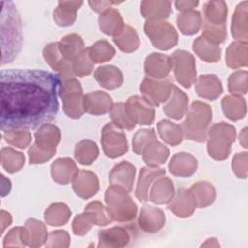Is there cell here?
Instances as JSON below:
<instances>
[{
  "label": "cell",
  "mask_w": 248,
  "mask_h": 248,
  "mask_svg": "<svg viewBox=\"0 0 248 248\" xmlns=\"http://www.w3.org/2000/svg\"><path fill=\"white\" fill-rule=\"evenodd\" d=\"M60 84L58 75L45 70L1 71V130L35 129L52 121L59 108Z\"/></svg>",
  "instance_id": "6da1fadb"
},
{
  "label": "cell",
  "mask_w": 248,
  "mask_h": 248,
  "mask_svg": "<svg viewBox=\"0 0 248 248\" xmlns=\"http://www.w3.org/2000/svg\"><path fill=\"white\" fill-rule=\"evenodd\" d=\"M2 64L11 62L19 53L22 45L21 20L16 5L1 1Z\"/></svg>",
  "instance_id": "7a4b0ae2"
},
{
  "label": "cell",
  "mask_w": 248,
  "mask_h": 248,
  "mask_svg": "<svg viewBox=\"0 0 248 248\" xmlns=\"http://www.w3.org/2000/svg\"><path fill=\"white\" fill-rule=\"evenodd\" d=\"M210 107L200 102L193 103L190 113L183 122L186 137L193 140L202 141L204 140L206 126L210 121Z\"/></svg>",
  "instance_id": "3957f363"
},
{
  "label": "cell",
  "mask_w": 248,
  "mask_h": 248,
  "mask_svg": "<svg viewBox=\"0 0 248 248\" xmlns=\"http://www.w3.org/2000/svg\"><path fill=\"white\" fill-rule=\"evenodd\" d=\"M108 210L117 221H128L135 217L137 207L133 201L119 188H109L106 192Z\"/></svg>",
  "instance_id": "277c9868"
},
{
  "label": "cell",
  "mask_w": 248,
  "mask_h": 248,
  "mask_svg": "<svg viewBox=\"0 0 248 248\" xmlns=\"http://www.w3.org/2000/svg\"><path fill=\"white\" fill-rule=\"evenodd\" d=\"M145 33L152 44L160 49H169L177 42V34L172 25L164 21H147L144 25Z\"/></svg>",
  "instance_id": "5b68a950"
},
{
  "label": "cell",
  "mask_w": 248,
  "mask_h": 248,
  "mask_svg": "<svg viewBox=\"0 0 248 248\" xmlns=\"http://www.w3.org/2000/svg\"><path fill=\"white\" fill-rule=\"evenodd\" d=\"M59 91L66 114L72 118H79L82 114V109L80 107V83L78 80L72 78L66 82L61 83Z\"/></svg>",
  "instance_id": "8992f818"
},
{
  "label": "cell",
  "mask_w": 248,
  "mask_h": 248,
  "mask_svg": "<svg viewBox=\"0 0 248 248\" xmlns=\"http://www.w3.org/2000/svg\"><path fill=\"white\" fill-rule=\"evenodd\" d=\"M102 143L106 155L110 158L121 156L128 149L125 135L111 124H108L104 127Z\"/></svg>",
  "instance_id": "52a82bcc"
},
{
  "label": "cell",
  "mask_w": 248,
  "mask_h": 248,
  "mask_svg": "<svg viewBox=\"0 0 248 248\" xmlns=\"http://www.w3.org/2000/svg\"><path fill=\"white\" fill-rule=\"evenodd\" d=\"M175 62V77L176 79L184 86L190 87L195 80V59L186 51L177 50L173 53Z\"/></svg>",
  "instance_id": "ba28073f"
},
{
  "label": "cell",
  "mask_w": 248,
  "mask_h": 248,
  "mask_svg": "<svg viewBox=\"0 0 248 248\" xmlns=\"http://www.w3.org/2000/svg\"><path fill=\"white\" fill-rule=\"evenodd\" d=\"M127 108L130 118L135 119L140 125H149L154 118V109L141 98H130L127 102Z\"/></svg>",
  "instance_id": "9c48e42d"
},
{
  "label": "cell",
  "mask_w": 248,
  "mask_h": 248,
  "mask_svg": "<svg viewBox=\"0 0 248 248\" xmlns=\"http://www.w3.org/2000/svg\"><path fill=\"white\" fill-rule=\"evenodd\" d=\"M171 86L172 83L169 81L156 82L146 78L141 84V91L152 104L157 106L167 99Z\"/></svg>",
  "instance_id": "30bf717a"
},
{
  "label": "cell",
  "mask_w": 248,
  "mask_h": 248,
  "mask_svg": "<svg viewBox=\"0 0 248 248\" xmlns=\"http://www.w3.org/2000/svg\"><path fill=\"white\" fill-rule=\"evenodd\" d=\"M84 109L91 114H104L109 110L111 98L102 91L92 92L84 98Z\"/></svg>",
  "instance_id": "8fae6325"
},
{
  "label": "cell",
  "mask_w": 248,
  "mask_h": 248,
  "mask_svg": "<svg viewBox=\"0 0 248 248\" xmlns=\"http://www.w3.org/2000/svg\"><path fill=\"white\" fill-rule=\"evenodd\" d=\"M73 187L77 195L83 199H87L95 195L98 191V180L94 173L82 170L76 177Z\"/></svg>",
  "instance_id": "7c38bea8"
},
{
  "label": "cell",
  "mask_w": 248,
  "mask_h": 248,
  "mask_svg": "<svg viewBox=\"0 0 248 248\" xmlns=\"http://www.w3.org/2000/svg\"><path fill=\"white\" fill-rule=\"evenodd\" d=\"M169 167L174 175L190 176L196 170L197 161L188 153H179L175 154Z\"/></svg>",
  "instance_id": "4fadbf2b"
},
{
  "label": "cell",
  "mask_w": 248,
  "mask_h": 248,
  "mask_svg": "<svg viewBox=\"0 0 248 248\" xmlns=\"http://www.w3.org/2000/svg\"><path fill=\"white\" fill-rule=\"evenodd\" d=\"M164 213L160 209L144 206L142 207L139 224L144 231L156 232L164 226Z\"/></svg>",
  "instance_id": "5bb4252c"
},
{
  "label": "cell",
  "mask_w": 248,
  "mask_h": 248,
  "mask_svg": "<svg viewBox=\"0 0 248 248\" xmlns=\"http://www.w3.org/2000/svg\"><path fill=\"white\" fill-rule=\"evenodd\" d=\"M171 68V59L166 55L152 53L145 60V72L156 78H164Z\"/></svg>",
  "instance_id": "9a60e30c"
},
{
  "label": "cell",
  "mask_w": 248,
  "mask_h": 248,
  "mask_svg": "<svg viewBox=\"0 0 248 248\" xmlns=\"http://www.w3.org/2000/svg\"><path fill=\"white\" fill-rule=\"evenodd\" d=\"M35 137L37 140L36 144L38 146L49 150H55V146L59 142L60 133L57 127L44 124L39 127L38 131L35 133Z\"/></svg>",
  "instance_id": "2e32d148"
},
{
  "label": "cell",
  "mask_w": 248,
  "mask_h": 248,
  "mask_svg": "<svg viewBox=\"0 0 248 248\" xmlns=\"http://www.w3.org/2000/svg\"><path fill=\"white\" fill-rule=\"evenodd\" d=\"M135 175V167L128 162H121L113 168L110 172V183H117L123 186L127 191L132 189Z\"/></svg>",
  "instance_id": "e0dca14e"
},
{
  "label": "cell",
  "mask_w": 248,
  "mask_h": 248,
  "mask_svg": "<svg viewBox=\"0 0 248 248\" xmlns=\"http://www.w3.org/2000/svg\"><path fill=\"white\" fill-rule=\"evenodd\" d=\"M82 5V2L59 1L58 7L53 13V18L58 25L68 26L76 19V11Z\"/></svg>",
  "instance_id": "ac0fdd59"
},
{
  "label": "cell",
  "mask_w": 248,
  "mask_h": 248,
  "mask_svg": "<svg viewBox=\"0 0 248 248\" xmlns=\"http://www.w3.org/2000/svg\"><path fill=\"white\" fill-rule=\"evenodd\" d=\"M95 78L105 88L114 89L122 83V75L118 68L114 66H103L97 69Z\"/></svg>",
  "instance_id": "d6986e66"
},
{
  "label": "cell",
  "mask_w": 248,
  "mask_h": 248,
  "mask_svg": "<svg viewBox=\"0 0 248 248\" xmlns=\"http://www.w3.org/2000/svg\"><path fill=\"white\" fill-rule=\"evenodd\" d=\"M78 169L74 162L70 159H58L51 166V173L53 180L58 183L66 184L76 174Z\"/></svg>",
  "instance_id": "ffe728a7"
},
{
  "label": "cell",
  "mask_w": 248,
  "mask_h": 248,
  "mask_svg": "<svg viewBox=\"0 0 248 248\" xmlns=\"http://www.w3.org/2000/svg\"><path fill=\"white\" fill-rule=\"evenodd\" d=\"M196 89L199 96L213 100L220 95L221 84L215 76H201Z\"/></svg>",
  "instance_id": "44dd1931"
},
{
  "label": "cell",
  "mask_w": 248,
  "mask_h": 248,
  "mask_svg": "<svg viewBox=\"0 0 248 248\" xmlns=\"http://www.w3.org/2000/svg\"><path fill=\"white\" fill-rule=\"evenodd\" d=\"M171 2L169 1H143L141 14L145 18L167 17L171 13Z\"/></svg>",
  "instance_id": "7402d4cb"
},
{
  "label": "cell",
  "mask_w": 248,
  "mask_h": 248,
  "mask_svg": "<svg viewBox=\"0 0 248 248\" xmlns=\"http://www.w3.org/2000/svg\"><path fill=\"white\" fill-rule=\"evenodd\" d=\"M1 165L7 172H16L24 165V156L13 148L3 147L1 149Z\"/></svg>",
  "instance_id": "603a6c76"
},
{
  "label": "cell",
  "mask_w": 248,
  "mask_h": 248,
  "mask_svg": "<svg viewBox=\"0 0 248 248\" xmlns=\"http://www.w3.org/2000/svg\"><path fill=\"white\" fill-rule=\"evenodd\" d=\"M99 24L102 31L108 35H115L121 31L122 19L118 11L110 9L99 17Z\"/></svg>",
  "instance_id": "cb8c5ba5"
},
{
  "label": "cell",
  "mask_w": 248,
  "mask_h": 248,
  "mask_svg": "<svg viewBox=\"0 0 248 248\" xmlns=\"http://www.w3.org/2000/svg\"><path fill=\"white\" fill-rule=\"evenodd\" d=\"M177 24L183 34L192 35L198 32L202 18L197 11H186L177 16Z\"/></svg>",
  "instance_id": "d4e9b609"
},
{
  "label": "cell",
  "mask_w": 248,
  "mask_h": 248,
  "mask_svg": "<svg viewBox=\"0 0 248 248\" xmlns=\"http://www.w3.org/2000/svg\"><path fill=\"white\" fill-rule=\"evenodd\" d=\"M165 173V170L162 169H149V168H143L141 169L139 182H138V188L136 191V196L139 200L141 202H144L147 200V191L149 184L151 180L154 177L160 176Z\"/></svg>",
  "instance_id": "484cf974"
},
{
  "label": "cell",
  "mask_w": 248,
  "mask_h": 248,
  "mask_svg": "<svg viewBox=\"0 0 248 248\" xmlns=\"http://www.w3.org/2000/svg\"><path fill=\"white\" fill-rule=\"evenodd\" d=\"M206 23L208 24H223L226 20L227 6L222 1H210L205 3L203 7Z\"/></svg>",
  "instance_id": "4316f807"
},
{
  "label": "cell",
  "mask_w": 248,
  "mask_h": 248,
  "mask_svg": "<svg viewBox=\"0 0 248 248\" xmlns=\"http://www.w3.org/2000/svg\"><path fill=\"white\" fill-rule=\"evenodd\" d=\"M187 108V96L178 88H174V93L171 101L164 108L165 112L175 119L183 116Z\"/></svg>",
  "instance_id": "83f0119b"
},
{
  "label": "cell",
  "mask_w": 248,
  "mask_h": 248,
  "mask_svg": "<svg viewBox=\"0 0 248 248\" xmlns=\"http://www.w3.org/2000/svg\"><path fill=\"white\" fill-rule=\"evenodd\" d=\"M176 199L169 206L176 215L180 217H187L194 211V202L191 199L188 191L179 190Z\"/></svg>",
  "instance_id": "f1b7e54d"
},
{
  "label": "cell",
  "mask_w": 248,
  "mask_h": 248,
  "mask_svg": "<svg viewBox=\"0 0 248 248\" xmlns=\"http://www.w3.org/2000/svg\"><path fill=\"white\" fill-rule=\"evenodd\" d=\"M97 156L98 148L94 142L88 140H84L77 144L75 150V157L79 163L83 165H89L97 158Z\"/></svg>",
  "instance_id": "f546056e"
},
{
  "label": "cell",
  "mask_w": 248,
  "mask_h": 248,
  "mask_svg": "<svg viewBox=\"0 0 248 248\" xmlns=\"http://www.w3.org/2000/svg\"><path fill=\"white\" fill-rule=\"evenodd\" d=\"M173 195L172 182L168 178L158 180L151 191V201L156 203H164L170 200Z\"/></svg>",
  "instance_id": "4dcf8cb0"
},
{
  "label": "cell",
  "mask_w": 248,
  "mask_h": 248,
  "mask_svg": "<svg viewBox=\"0 0 248 248\" xmlns=\"http://www.w3.org/2000/svg\"><path fill=\"white\" fill-rule=\"evenodd\" d=\"M83 46L81 38L77 34H72L64 37L62 41L58 44V46L62 52V54L65 55V57L72 59L76 56H78Z\"/></svg>",
  "instance_id": "1f68e13d"
},
{
  "label": "cell",
  "mask_w": 248,
  "mask_h": 248,
  "mask_svg": "<svg viewBox=\"0 0 248 248\" xmlns=\"http://www.w3.org/2000/svg\"><path fill=\"white\" fill-rule=\"evenodd\" d=\"M158 130L162 139L171 145H176L182 140L180 128L174 125V123L168 120H162L158 123Z\"/></svg>",
  "instance_id": "d6a6232c"
},
{
  "label": "cell",
  "mask_w": 248,
  "mask_h": 248,
  "mask_svg": "<svg viewBox=\"0 0 248 248\" xmlns=\"http://www.w3.org/2000/svg\"><path fill=\"white\" fill-rule=\"evenodd\" d=\"M70 215V210L65 204L62 203L52 204L45 212V218L46 222L52 226H60L65 224Z\"/></svg>",
  "instance_id": "836d02e7"
},
{
  "label": "cell",
  "mask_w": 248,
  "mask_h": 248,
  "mask_svg": "<svg viewBox=\"0 0 248 248\" xmlns=\"http://www.w3.org/2000/svg\"><path fill=\"white\" fill-rule=\"evenodd\" d=\"M122 31L123 33L120 37L114 38V42L117 44L119 48L126 52H131L137 49L140 41L135 30L130 26H124Z\"/></svg>",
  "instance_id": "e575fe53"
},
{
  "label": "cell",
  "mask_w": 248,
  "mask_h": 248,
  "mask_svg": "<svg viewBox=\"0 0 248 248\" xmlns=\"http://www.w3.org/2000/svg\"><path fill=\"white\" fill-rule=\"evenodd\" d=\"M193 197L199 206H206L210 204L214 199V190L210 184L206 182H198L192 187Z\"/></svg>",
  "instance_id": "d590c367"
},
{
  "label": "cell",
  "mask_w": 248,
  "mask_h": 248,
  "mask_svg": "<svg viewBox=\"0 0 248 248\" xmlns=\"http://www.w3.org/2000/svg\"><path fill=\"white\" fill-rule=\"evenodd\" d=\"M194 49L197 52V54L206 60V61H216L219 59L220 56V49L219 47L215 46H211L208 44L206 40H204L202 37H200L196 40L194 43Z\"/></svg>",
  "instance_id": "8d00e7d4"
},
{
  "label": "cell",
  "mask_w": 248,
  "mask_h": 248,
  "mask_svg": "<svg viewBox=\"0 0 248 248\" xmlns=\"http://www.w3.org/2000/svg\"><path fill=\"white\" fill-rule=\"evenodd\" d=\"M168 154V149L161 143L155 141L148 146V149L143 155V160L149 165L162 164L166 161Z\"/></svg>",
  "instance_id": "74e56055"
},
{
  "label": "cell",
  "mask_w": 248,
  "mask_h": 248,
  "mask_svg": "<svg viewBox=\"0 0 248 248\" xmlns=\"http://www.w3.org/2000/svg\"><path fill=\"white\" fill-rule=\"evenodd\" d=\"M89 49H90V53H89L90 57L97 63L109 60L114 54L113 47L106 41L97 42Z\"/></svg>",
  "instance_id": "f35d334b"
},
{
  "label": "cell",
  "mask_w": 248,
  "mask_h": 248,
  "mask_svg": "<svg viewBox=\"0 0 248 248\" xmlns=\"http://www.w3.org/2000/svg\"><path fill=\"white\" fill-rule=\"evenodd\" d=\"M2 136L7 143L19 148H25L31 140L30 134L24 130L6 131Z\"/></svg>",
  "instance_id": "ab89813d"
},
{
  "label": "cell",
  "mask_w": 248,
  "mask_h": 248,
  "mask_svg": "<svg viewBox=\"0 0 248 248\" xmlns=\"http://www.w3.org/2000/svg\"><path fill=\"white\" fill-rule=\"evenodd\" d=\"M111 118L114 121V123L121 128L131 130L135 127V122L125 115L124 105L121 103H118L113 106L111 110Z\"/></svg>",
  "instance_id": "60d3db41"
},
{
  "label": "cell",
  "mask_w": 248,
  "mask_h": 248,
  "mask_svg": "<svg viewBox=\"0 0 248 248\" xmlns=\"http://www.w3.org/2000/svg\"><path fill=\"white\" fill-rule=\"evenodd\" d=\"M153 140H156V136L152 129L139 131L135 135L134 140H133L134 151L138 154H140L141 150L144 148V146Z\"/></svg>",
  "instance_id": "b9f144b4"
},
{
  "label": "cell",
  "mask_w": 248,
  "mask_h": 248,
  "mask_svg": "<svg viewBox=\"0 0 248 248\" xmlns=\"http://www.w3.org/2000/svg\"><path fill=\"white\" fill-rule=\"evenodd\" d=\"M87 51L88 49H85L81 51L76 59V62L74 64V72L78 76H85L91 73L93 64L89 62L87 57Z\"/></svg>",
  "instance_id": "7bdbcfd3"
},
{
  "label": "cell",
  "mask_w": 248,
  "mask_h": 248,
  "mask_svg": "<svg viewBox=\"0 0 248 248\" xmlns=\"http://www.w3.org/2000/svg\"><path fill=\"white\" fill-rule=\"evenodd\" d=\"M91 9L96 11V12H101L107 8H108L111 4H113V2H105V1H89L88 2Z\"/></svg>",
  "instance_id": "ee69618b"
},
{
  "label": "cell",
  "mask_w": 248,
  "mask_h": 248,
  "mask_svg": "<svg viewBox=\"0 0 248 248\" xmlns=\"http://www.w3.org/2000/svg\"><path fill=\"white\" fill-rule=\"evenodd\" d=\"M199 2H193V1H176L175 6L177 10L180 11H189L192 8L198 6Z\"/></svg>",
  "instance_id": "f6af8a7d"
},
{
  "label": "cell",
  "mask_w": 248,
  "mask_h": 248,
  "mask_svg": "<svg viewBox=\"0 0 248 248\" xmlns=\"http://www.w3.org/2000/svg\"><path fill=\"white\" fill-rule=\"evenodd\" d=\"M12 217L11 214L5 210H1V234L4 232L5 229L11 224Z\"/></svg>",
  "instance_id": "bcb514c9"
}]
</instances>
